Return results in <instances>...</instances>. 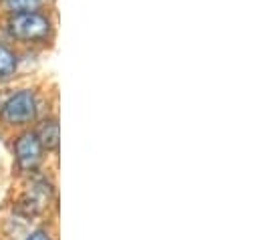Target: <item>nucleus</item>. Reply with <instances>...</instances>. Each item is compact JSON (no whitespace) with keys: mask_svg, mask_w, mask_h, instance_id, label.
I'll return each instance as SVG.
<instances>
[{"mask_svg":"<svg viewBox=\"0 0 260 240\" xmlns=\"http://www.w3.org/2000/svg\"><path fill=\"white\" fill-rule=\"evenodd\" d=\"M53 31L51 20L39 12H20V14H12L8 18V33L10 37L24 41V43H37V41H45Z\"/></svg>","mask_w":260,"mask_h":240,"instance_id":"1","label":"nucleus"},{"mask_svg":"<svg viewBox=\"0 0 260 240\" xmlns=\"http://www.w3.org/2000/svg\"><path fill=\"white\" fill-rule=\"evenodd\" d=\"M37 139L41 147L45 149H57L59 147V123L55 119L43 121V125L37 131Z\"/></svg>","mask_w":260,"mask_h":240,"instance_id":"4","label":"nucleus"},{"mask_svg":"<svg viewBox=\"0 0 260 240\" xmlns=\"http://www.w3.org/2000/svg\"><path fill=\"white\" fill-rule=\"evenodd\" d=\"M14 152H16V162L22 170H35L41 162V152H43L37 133H22L16 139Z\"/></svg>","mask_w":260,"mask_h":240,"instance_id":"3","label":"nucleus"},{"mask_svg":"<svg viewBox=\"0 0 260 240\" xmlns=\"http://www.w3.org/2000/svg\"><path fill=\"white\" fill-rule=\"evenodd\" d=\"M26 240H51V236H49V232H45V230H35L32 234H28Z\"/></svg>","mask_w":260,"mask_h":240,"instance_id":"7","label":"nucleus"},{"mask_svg":"<svg viewBox=\"0 0 260 240\" xmlns=\"http://www.w3.org/2000/svg\"><path fill=\"white\" fill-rule=\"evenodd\" d=\"M4 6L10 14H20V12H32L41 8V0H4Z\"/></svg>","mask_w":260,"mask_h":240,"instance_id":"6","label":"nucleus"},{"mask_svg":"<svg viewBox=\"0 0 260 240\" xmlns=\"http://www.w3.org/2000/svg\"><path fill=\"white\" fill-rule=\"evenodd\" d=\"M0 117L8 125H24L37 117V97L30 89H22L10 95L0 111Z\"/></svg>","mask_w":260,"mask_h":240,"instance_id":"2","label":"nucleus"},{"mask_svg":"<svg viewBox=\"0 0 260 240\" xmlns=\"http://www.w3.org/2000/svg\"><path fill=\"white\" fill-rule=\"evenodd\" d=\"M16 65H18L16 55L6 45L0 43V81L10 79L14 75V71H16Z\"/></svg>","mask_w":260,"mask_h":240,"instance_id":"5","label":"nucleus"}]
</instances>
